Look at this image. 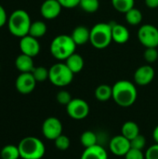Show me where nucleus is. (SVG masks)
<instances>
[{
    "label": "nucleus",
    "instance_id": "nucleus-33",
    "mask_svg": "<svg viewBox=\"0 0 158 159\" xmlns=\"http://www.w3.org/2000/svg\"><path fill=\"white\" fill-rule=\"evenodd\" d=\"M125 159H145V154L142 150L131 148L125 156Z\"/></svg>",
    "mask_w": 158,
    "mask_h": 159
},
{
    "label": "nucleus",
    "instance_id": "nucleus-9",
    "mask_svg": "<svg viewBox=\"0 0 158 159\" xmlns=\"http://www.w3.org/2000/svg\"><path fill=\"white\" fill-rule=\"evenodd\" d=\"M61 121L54 116L47 117L42 125V133L44 137L50 141H55L62 134Z\"/></svg>",
    "mask_w": 158,
    "mask_h": 159
},
{
    "label": "nucleus",
    "instance_id": "nucleus-25",
    "mask_svg": "<svg viewBox=\"0 0 158 159\" xmlns=\"http://www.w3.org/2000/svg\"><path fill=\"white\" fill-rule=\"evenodd\" d=\"M2 159H19L20 157L19 147L12 144H7L4 146L0 153Z\"/></svg>",
    "mask_w": 158,
    "mask_h": 159
},
{
    "label": "nucleus",
    "instance_id": "nucleus-36",
    "mask_svg": "<svg viewBox=\"0 0 158 159\" xmlns=\"http://www.w3.org/2000/svg\"><path fill=\"white\" fill-rule=\"evenodd\" d=\"M7 15L5 8L0 5V28L3 27L6 23H7Z\"/></svg>",
    "mask_w": 158,
    "mask_h": 159
},
{
    "label": "nucleus",
    "instance_id": "nucleus-15",
    "mask_svg": "<svg viewBox=\"0 0 158 159\" xmlns=\"http://www.w3.org/2000/svg\"><path fill=\"white\" fill-rule=\"evenodd\" d=\"M110 24L112 26L113 41L119 45L127 43L130 36L129 31L128 30V28L122 24L116 23L115 21H110Z\"/></svg>",
    "mask_w": 158,
    "mask_h": 159
},
{
    "label": "nucleus",
    "instance_id": "nucleus-8",
    "mask_svg": "<svg viewBox=\"0 0 158 159\" xmlns=\"http://www.w3.org/2000/svg\"><path fill=\"white\" fill-rule=\"evenodd\" d=\"M89 110L88 103L80 98L73 99L69 104L66 105V112L68 116L74 120L85 119L88 116Z\"/></svg>",
    "mask_w": 158,
    "mask_h": 159
},
{
    "label": "nucleus",
    "instance_id": "nucleus-13",
    "mask_svg": "<svg viewBox=\"0 0 158 159\" xmlns=\"http://www.w3.org/2000/svg\"><path fill=\"white\" fill-rule=\"evenodd\" d=\"M133 77L135 84L139 86H147L155 78V70L149 64L142 65L135 71Z\"/></svg>",
    "mask_w": 158,
    "mask_h": 159
},
{
    "label": "nucleus",
    "instance_id": "nucleus-30",
    "mask_svg": "<svg viewBox=\"0 0 158 159\" xmlns=\"http://www.w3.org/2000/svg\"><path fill=\"white\" fill-rule=\"evenodd\" d=\"M143 57L148 63L156 62L158 59L157 48H146L143 53Z\"/></svg>",
    "mask_w": 158,
    "mask_h": 159
},
{
    "label": "nucleus",
    "instance_id": "nucleus-23",
    "mask_svg": "<svg viewBox=\"0 0 158 159\" xmlns=\"http://www.w3.org/2000/svg\"><path fill=\"white\" fill-rule=\"evenodd\" d=\"M80 143L85 148H88L98 144V135L96 132L91 130H87L83 132L80 136Z\"/></svg>",
    "mask_w": 158,
    "mask_h": 159
},
{
    "label": "nucleus",
    "instance_id": "nucleus-29",
    "mask_svg": "<svg viewBox=\"0 0 158 159\" xmlns=\"http://www.w3.org/2000/svg\"><path fill=\"white\" fill-rule=\"evenodd\" d=\"M54 143H55L56 148L59 149V150H61V151H65V150L69 149L70 144H71L70 139L66 135H63V134H61V136H59L54 141Z\"/></svg>",
    "mask_w": 158,
    "mask_h": 159
},
{
    "label": "nucleus",
    "instance_id": "nucleus-19",
    "mask_svg": "<svg viewBox=\"0 0 158 159\" xmlns=\"http://www.w3.org/2000/svg\"><path fill=\"white\" fill-rule=\"evenodd\" d=\"M65 64L68 66V68L74 73V74H78L80 73L83 68H84V58L78 54V53H74L72 54L70 57H68L65 61H64Z\"/></svg>",
    "mask_w": 158,
    "mask_h": 159
},
{
    "label": "nucleus",
    "instance_id": "nucleus-5",
    "mask_svg": "<svg viewBox=\"0 0 158 159\" xmlns=\"http://www.w3.org/2000/svg\"><path fill=\"white\" fill-rule=\"evenodd\" d=\"M112 41V26L110 22H99L90 29L89 42L95 48H106L107 47H109Z\"/></svg>",
    "mask_w": 158,
    "mask_h": 159
},
{
    "label": "nucleus",
    "instance_id": "nucleus-7",
    "mask_svg": "<svg viewBox=\"0 0 158 159\" xmlns=\"http://www.w3.org/2000/svg\"><path fill=\"white\" fill-rule=\"evenodd\" d=\"M140 43L146 48L158 47V28L152 24H143L138 31Z\"/></svg>",
    "mask_w": 158,
    "mask_h": 159
},
{
    "label": "nucleus",
    "instance_id": "nucleus-11",
    "mask_svg": "<svg viewBox=\"0 0 158 159\" xmlns=\"http://www.w3.org/2000/svg\"><path fill=\"white\" fill-rule=\"evenodd\" d=\"M36 80L32 73H20L15 82V87L20 94H30L36 86Z\"/></svg>",
    "mask_w": 158,
    "mask_h": 159
},
{
    "label": "nucleus",
    "instance_id": "nucleus-20",
    "mask_svg": "<svg viewBox=\"0 0 158 159\" xmlns=\"http://www.w3.org/2000/svg\"><path fill=\"white\" fill-rule=\"evenodd\" d=\"M121 134L129 141H131L140 134V128L136 122L127 121L123 124L121 128Z\"/></svg>",
    "mask_w": 158,
    "mask_h": 159
},
{
    "label": "nucleus",
    "instance_id": "nucleus-27",
    "mask_svg": "<svg viewBox=\"0 0 158 159\" xmlns=\"http://www.w3.org/2000/svg\"><path fill=\"white\" fill-rule=\"evenodd\" d=\"M79 7L87 13H94L100 7L99 0H80Z\"/></svg>",
    "mask_w": 158,
    "mask_h": 159
},
{
    "label": "nucleus",
    "instance_id": "nucleus-12",
    "mask_svg": "<svg viewBox=\"0 0 158 159\" xmlns=\"http://www.w3.org/2000/svg\"><path fill=\"white\" fill-rule=\"evenodd\" d=\"M20 49L22 54L28 55L30 57H35L40 52V44L38 39L27 34L20 38Z\"/></svg>",
    "mask_w": 158,
    "mask_h": 159
},
{
    "label": "nucleus",
    "instance_id": "nucleus-3",
    "mask_svg": "<svg viewBox=\"0 0 158 159\" xmlns=\"http://www.w3.org/2000/svg\"><path fill=\"white\" fill-rule=\"evenodd\" d=\"M75 49L76 44L73 40L72 36L68 34L57 35L51 41L49 47L51 55L59 61H65L75 52Z\"/></svg>",
    "mask_w": 158,
    "mask_h": 159
},
{
    "label": "nucleus",
    "instance_id": "nucleus-38",
    "mask_svg": "<svg viewBox=\"0 0 158 159\" xmlns=\"http://www.w3.org/2000/svg\"><path fill=\"white\" fill-rule=\"evenodd\" d=\"M153 138H154L155 142L158 143V125L155 128V129L153 131Z\"/></svg>",
    "mask_w": 158,
    "mask_h": 159
},
{
    "label": "nucleus",
    "instance_id": "nucleus-34",
    "mask_svg": "<svg viewBox=\"0 0 158 159\" xmlns=\"http://www.w3.org/2000/svg\"><path fill=\"white\" fill-rule=\"evenodd\" d=\"M144 154L145 159H158V143L151 145Z\"/></svg>",
    "mask_w": 158,
    "mask_h": 159
},
{
    "label": "nucleus",
    "instance_id": "nucleus-10",
    "mask_svg": "<svg viewBox=\"0 0 158 159\" xmlns=\"http://www.w3.org/2000/svg\"><path fill=\"white\" fill-rule=\"evenodd\" d=\"M111 153L116 157H125L127 153L131 149L130 141L121 135H116L111 138L108 144Z\"/></svg>",
    "mask_w": 158,
    "mask_h": 159
},
{
    "label": "nucleus",
    "instance_id": "nucleus-2",
    "mask_svg": "<svg viewBox=\"0 0 158 159\" xmlns=\"http://www.w3.org/2000/svg\"><path fill=\"white\" fill-rule=\"evenodd\" d=\"M31 24V18L28 12L23 9L13 11L7 19V28L9 33L20 38L29 34Z\"/></svg>",
    "mask_w": 158,
    "mask_h": 159
},
{
    "label": "nucleus",
    "instance_id": "nucleus-16",
    "mask_svg": "<svg viewBox=\"0 0 158 159\" xmlns=\"http://www.w3.org/2000/svg\"><path fill=\"white\" fill-rule=\"evenodd\" d=\"M80 159H108V153L103 146L96 144L94 146L85 148Z\"/></svg>",
    "mask_w": 158,
    "mask_h": 159
},
{
    "label": "nucleus",
    "instance_id": "nucleus-18",
    "mask_svg": "<svg viewBox=\"0 0 158 159\" xmlns=\"http://www.w3.org/2000/svg\"><path fill=\"white\" fill-rule=\"evenodd\" d=\"M15 66L18 71L20 73H32L34 64L33 61V57H30L25 54H20L15 61Z\"/></svg>",
    "mask_w": 158,
    "mask_h": 159
},
{
    "label": "nucleus",
    "instance_id": "nucleus-17",
    "mask_svg": "<svg viewBox=\"0 0 158 159\" xmlns=\"http://www.w3.org/2000/svg\"><path fill=\"white\" fill-rule=\"evenodd\" d=\"M71 36L74 43L76 44V46H83L89 41L90 30L86 26L79 25L73 30Z\"/></svg>",
    "mask_w": 158,
    "mask_h": 159
},
{
    "label": "nucleus",
    "instance_id": "nucleus-21",
    "mask_svg": "<svg viewBox=\"0 0 158 159\" xmlns=\"http://www.w3.org/2000/svg\"><path fill=\"white\" fill-rule=\"evenodd\" d=\"M95 98L100 102H107L113 98V88L106 84H102L98 86L94 92Z\"/></svg>",
    "mask_w": 158,
    "mask_h": 159
},
{
    "label": "nucleus",
    "instance_id": "nucleus-24",
    "mask_svg": "<svg viewBox=\"0 0 158 159\" xmlns=\"http://www.w3.org/2000/svg\"><path fill=\"white\" fill-rule=\"evenodd\" d=\"M125 19L130 25H139L142 21V13L140 9L133 7L125 13Z\"/></svg>",
    "mask_w": 158,
    "mask_h": 159
},
{
    "label": "nucleus",
    "instance_id": "nucleus-31",
    "mask_svg": "<svg viewBox=\"0 0 158 159\" xmlns=\"http://www.w3.org/2000/svg\"><path fill=\"white\" fill-rule=\"evenodd\" d=\"M56 99H57V102L61 104V105H67L69 104V102L73 100L72 96H71V93L67 90H60L58 93H57V96H56Z\"/></svg>",
    "mask_w": 158,
    "mask_h": 159
},
{
    "label": "nucleus",
    "instance_id": "nucleus-22",
    "mask_svg": "<svg viewBox=\"0 0 158 159\" xmlns=\"http://www.w3.org/2000/svg\"><path fill=\"white\" fill-rule=\"evenodd\" d=\"M47 24L42 21V20H35L34 22H32L31 27H30V31H29V34L33 37L35 38H40L42 36H44L47 33Z\"/></svg>",
    "mask_w": 158,
    "mask_h": 159
},
{
    "label": "nucleus",
    "instance_id": "nucleus-1",
    "mask_svg": "<svg viewBox=\"0 0 158 159\" xmlns=\"http://www.w3.org/2000/svg\"><path fill=\"white\" fill-rule=\"evenodd\" d=\"M113 88V100L121 107L133 105L138 97L137 88L134 83L129 80L116 81Z\"/></svg>",
    "mask_w": 158,
    "mask_h": 159
},
{
    "label": "nucleus",
    "instance_id": "nucleus-6",
    "mask_svg": "<svg viewBox=\"0 0 158 159\" xmlns=\"http://www.w3.org/2000/svg\"><path fill=\"white\" fill-rule=\"evenodd\" d=\"M48 79L56 87L63 88L70 85L74 79V74L68 68L65 62H57L49 69Z\"/></svg>",
    "mask_w": 158,
    "mask_h": 159
},
{
    "label": "nucleus",
    "instance_id": "nucleus-4",
    "mask_svg": "<svg viewBox=\"0 0 158 159\" xmlns=\"http://www.w3.org/2000/svg\"><path fill=\"white\" fill-rule=\"evenodd\" d=\"M20 156L22 159H41L46 154L44 143L33 136L23 138L18 144Z\"/></svg>",
    "mask_w": 158,
    "mask_h": 159
},
{
    "label": "nucleus",
    "instance_id": "nucleus-37",
    "mask_svg": "<svg viewBox=\"0 0 158 159\" xmlns=\"http://www.w3.org/2000/svg\"><path fill=\"white\" fill-rule=\"evenodd\" d=\"M145 5L147 7L155 9L158 7V0H145Z\"/></svg>",
    "mask_w": 158,
    "mask_h": 159
},
{
    "label": "nucleus",
    "instance_id": "nucleus-28",
    "mask_svg": "<svg viewBox=\"0 0 158 159\" xmlns=\"http://www.w3.org/2000/svg\"><path fill=\"white\" fill-rule=\"evenodd\" d=\"M32 75H34L36 82H44L47 79H48L49 71L44 66H37L34 68Z\"/></svg>",
    "mask_w": 158,
    "mask_h": 159
},
{
    "label": "nucleus",
    "instance_id": "nucleus-26",
    "mask_svg": "<svg viewBox=\"0 0 158 159\" xmlns=\"http://www.w3.org/2000/svg\"><path fill=\"white\" fill-rule=\"evenodd\" d=\"M112 5L115 10L121 13H127L129 10L134 7L135 0H111Z\"/></svg>",
    "mask_w": 158,
    "mask_h": 159
},
{
    "label": "nucleus",
    "instance_id": "nucleus-14",
    "mask_svg": "<svg viewBox=\"0 0 158 159\" xmlns=\"http://www.w3.org/2000/svg\"><path fill=\"white\" fill-rule=\"evenodd\" d=\"M61 5L58 0H45L40 7V13L47 20L56 19L61 12Z\"/></svg>",
    "mask_w": 158,
    "mask_h": 159
},
{
    "label": "nucleus",
    "instance_id": "nucleus-32",
    "mask_svg": "<svg viewBox=\"0 0 158 159\" xmlns=\"http://www.w3.org/2000/svg\"><path fill=\"white\" fill-rule=\"evenodd\" d=\"M130 145H131V148H133V149L142 151V149L146 145V139L143 135L139 134L137 137H135L134 139H132L130 141Z\"/></svg>",
    "mask_w": 158,
    "mask_h": 159
},
{
    "label": "nucleus",
    "instance_id": "nucleus-35",
    "mask_svg": "<svg viewBox=\"0 0 158 159\" xmlns=\"http://www.w3.org/2000/svg\"><path fill=\"white\" fill-rule=\"evenodd\" d=\"M58 2L61 5L62 7L65 8H74L79 6L80 0H58Z\"/></svg>",
    "mask_w": 158,
    "mask_h": 159
}]
</instances>
